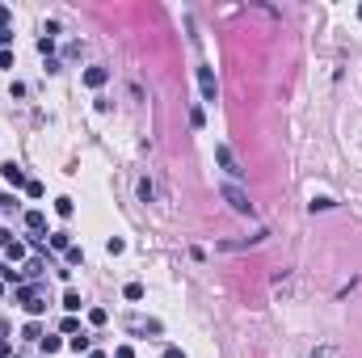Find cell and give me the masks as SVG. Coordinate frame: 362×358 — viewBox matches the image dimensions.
Listing matches in <instances>:
<instances>
[{
  "instance_id": "obj_6",
  "label": "cell",
  "mask_w": 362,
  "mask_h": 358,
  "mask_svg": "<svg viewBox=\"0 0 362 358\" xmlns=\"http://www.w3.org/2000/svg\"><path fill=\"white\" fill-rule=\"evenodd\" d=\"M164 358H185V354H181L177 346H168V350H164Z\"/></svg>"
},
{
  "instance_id": "obj_1",
  "label": "cell",
  "mask_w": 362,
  "mask_h": 358,
  "mask_svg": "<svg viewBox=\"0 0 362 358\" xmlns=\"http://www.w3.org/2000/svg\"><path fill=\"white\" fill-rule=\"evenodd\" d=\"M223 198L232 202V211H240V215H253V202H249V194H245V190H236V185H223Z\"/></svg>"
},
{
  "instance_id": "obj_2",
  "label": "cell",
  "mask_w": 362,
  "mask_h": 358,
  "mask_svg": "<svg viewBox=\"0 0 362 358\" xmlns=\"http://www.w3.org/2000/svg\"><path fill=\"white\" fill-rule=\"evenodd\" d=\"M215 160H219L223 169H228L232 177H245V169L236 164V156H232V148H228V144H215Z\"/></svg>"
},
{
  "instance_id": "obj_3",
  "label": "cell",
  "mask_w": 362,
  "mask_h": 358,
  "mask_svg": "<svg viewBox=\"0 0 362 358\" xmlns=\"http://www.w3.org/2000/svg\"><path fill=\"white\" fill-rule=\"evenodd\" d=\"M198 84H202V97H206V101L219 97V84H215V76H211V67H198Z\"/></svg>"
},
{
  "instance_id": "obj_4",
  "label": "cell",
  "mask_w": 362,
  "mask_h": 358,
  "mask_svg": "<svg viewBox=\"0 0 362 358\" xmlns=\"http://www.w3.org/2000/svg\"><path fill=\"white\" fill-rule=\"evenodd\" d=\"M0 173H5V177H9V181H13V185H21V181H26V177H21V169H17V164H13V160H9V164H5V169H0Z\"/></svg>"
},
{
  "instance_id": "obj_5",
  "label": "cell",
  "mask_w": 362,
  "mask_h": 358,
  "mask_svg": "<svg viewBox=\"0 0 362 358\" xmlns=\"http://www.w3.org/2000/svg\"><path fill=\"white\" fill-rule=\"evenodd\" d=\"M84 80H89V84H101V80H106V72H101V67H89V72H84Z\"/></svg>"
}]
</instances>
